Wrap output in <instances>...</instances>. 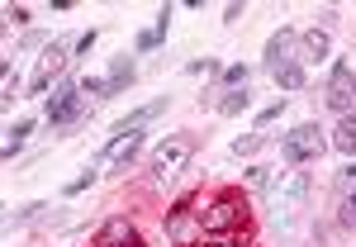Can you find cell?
Returning <instances> with one entry per match:
<instances>
[{
	"label": "cell",
	"mask_w": 356,
	"mask_h": 247,
	"mask_svg": "<svg viewBox=\"0 0 356 247\" xmlns=\"http://www.w3.org/2000/svg\"><path fill=\"white\" fill-rule=\"evenodd\" d=\"M124 247H143V243H124Z\"/></svg>",
	"instance_id": "cell-33"
},
{
	"label": "cell",
	"mask_w": 356,
	"mask_h": 247,
	"mask_svg": "<svg viewBox=\"0 0 356 247\" xmlns=\"http://www.w3.org/2000/svg\"><path fill=\"white\" fill-rule=\"evenodd\" d=\"M191 205H195L191 195H186V200H176V209H171V219H166V238H171L176 247H195L200 238H204V228L191 219Z\"/></svg>",
	"instance_id": "cell-9"
},
{
	"label": "cell",
	"mask_w": 356,
	"mask_h": 247,
	"mask_svg": "<svg viewBox=\"0 0 356 247\" xmlns=\"http://www.w3.org/2000/svg\"><path fill=\"white\" fill-rule=\"evenodd\" d=\"M323 105H328L337 119L356 114V67L352 62H332L328 86H323Z\"/></svg>",
	"instance_id": "cell-6"
},
{
	"label": "cell",
	"mask_w": 356,
	"mask_h": 247,
	"mask_svg": "<svg viewBox=\"0 0 356 247\" xmlns=\"http://www.w3.org/2000/svg\"><path fill=\"white\" fill-rule=\"evenodd\" d=\"M337 186H342V191H352V186H356V162H347V166H342V176H337Z\"/></svg>",
	"instance_id": "cell-31"
},
{
	"label": "cell",
	"mask_w": 356,
	"mask_h": 247,
	"mask_svg": "<svg viewBox=\"0 0 356 247\" xmlns=\"http://www.w3.org/2000/svg\"><path fill=\"white\" fill-rule=\"evenodd\" d=\"M33 134V119H19V124H15V129H10V138H5V143H15V148H24V138Z\"/></svg>",
	"instance_id": "cell-25"
},
{
	"label": "cell",
	"mask_w": 356,
	"mask_h": 247,
	"mask_svg": "<svg viewBox=\"0 0 356 247\" xmlns=\"http://www.w3.org/2000/svg\"><path fill=\"white\" fill-rule=\"evenodd\" d=\"M166 24H171V5H162V10H157V24H152V29H143V33H138V53H152V48H162V38H166Z\"/></svg>",
	"instance_id": "cell-14"
},
{
	"label": "cell",
	"mask_w": 356,
	"mask_h": 247,
	"mask_svg": "<svg viewBox=\"0 0 356 247\" xmlns=\"http://www.w3.org/2000/svg\"><path fill=\"white\" fill-rule=\"evenodd\" d=\"M200 228L209 233V238H233V233H243L247 228V200L238 191H223L204 214H200Z\"/></svg>",
	"instance_id": "cell-1"
},
{
	"label": "cell",
	"mask_w": 356,
	"mask_h": 247,
	"mask_svg": "<svg viewBox=\"0 0 356 247\" xmlns=\"http://www.w3.org/2000/svg\"><path fill=\"white\" fill-rule=\"evenodd\" d=\"M247 105H252V100H247V90H228V95L219 100V114H243Z\"/></svg>",
	"instance_id": "cell-21"
},
{
	"label": "cell",
	"mask_w": 356,
	"mask_h": 247,
	"mask_svg": "<svg viewBox=\"0 0 356 247\" xmlns=\"http://www.w3.org/2000/svg\"><path fill=\"white\" fill-rule=\"evenodd\" d=\"M323 148H328V138L318 124H295L290 134H280V157L290 166H304V162H318L323 157Z\"/></svg>",
	"instance_id": "cell-4"
},
{
	"label": "cell",
	"mask_w": 356,
	"mask_h": 247,
	"mask_svg": "<svg viewBox=\"0 0 356 247\" xmlns=\"http://www.w3.org/2000/svg\"><path fill=\"white\" fill-rule=\"evenodd\" d=\"M328 148H337L342 157H356V114H347V119H337V129H332Z\"/></svg>",
	"instance_id": "cell-13"
},
{
	"label": "cell",
	"mask_w": 356,
	"mask_h": 247,
	"mask_svg": "<svg viewBox=\"0 0 356 247\" xmlns=\"http://www.w3.org/2000/svg\"><path fill=\"white\" fill-rule=\"evenodd\" d=\"M124 243H138V228L129 219H110L95 233V247H124Z\"/></svg>",
	"instance_id": "cell-12"
},
{
	"label": "cell",
	"mask_w": 356,
	"mask_h": 247,
	"mask_svg": "<svg viewBox=\"0 0 356 247\" xmlns=\"http://www.w3.org/2000/svg\"><path fill=\"white\" fill-rule=\"evenodd\" d=\"M134 57L124 53V57H114V67H110V100L114 95H124V90H129V86H134Z\"/></svg>",
	"instance_id": "cell-15"
},
{
	"label": "cell",
	"mask_w": 356,
	"mask_h": 247,
	"mask_svg": "<svg viewBox=\"0 0 356 247\" xmlns=\"http://www.w3.org/2000/svg\"><path fill=\"white\" fill-rule=\"evenodd\" d=\"M337 219L347 223V228H356V186H352V191H342V205H337Z\"/></svg>",
	"instance_id": "cell-22"
},
{
	"label": "cell",
	"mask_w": 356,
	"mask_h": 247,
	"mask_svg": "<svg viewBox=\"0 0 356 247\" xmlns=\"http://www.w3.org/2000/svg\"><path fill=\"white\" fill-rule=\"evenodd\" d=\"M186 72H191V77H214V72H223V67L214 62V57H204V62H191Z\"/></svg>",
	"instance_id": "cell-26"
},
{
	"label": "cell",
	"mask_w": 356,
	"mask_h": 247,
	"mask_svg": "<svg viewBox=\"0 0 356 247\" xmlns=\"http://www.w3.org/2000/svg\"><path fill=\"white\" fill-rule=\"evenodd\" d=\"M300 33H295V29H275L271 38H266V53H261V67H266V72H280V67H290V62H300Z\"/></svg>",
	"instance_id": "cell-8"
},
{
	"label": "cell",
	"mask_w": 356,
	"mask_h": 247,
	"mask_svg": "<svg viewBox=\"0 0 356 247\" xmlns=\"http://www.w3.org/2000/svg\"><path fill=\"white\" fill-rule=\"evenodd\" d=\"M191 152H195L191 138H171V143H162V148L152 152V181H157V186L176 181V176L186 171V162H191Z\"/></svg>",
	"instance_id": "cell-7"
},
{
	"label": "cell",
	"mask_w": 356,
	"mask_h": 247,
	"mask_svg": "<svg viewBox=\"0 0 356 247\" xmlns=\"http://www.w3.org/2000/svg\"><path fill=\"white\" fill-rule=\"evenodd\" d=\"M304 200H309V171H280L271 181V191H266V205H271V219L285 228L290 214L300 209Z\"/></svg>",
	"instance_id": "cell-2"
},
{
	"label": "cell",
	"mask_w": 356,
	"mask_h": 247,
	"mask_svg": "<svg viewBox=\"0 0 356 247\" xmlns=\"http://www.w3.org/2000/svg\"><path fill=\"white\" fill-rule=\"evenodd\" d=\"M138 148H143V129H119L114 124L110 143L100 148V157H95V171H110V176H119V171H129V162L138 157Z\"/></svg>",
	"instance_id": "cell-5"
},
{
	"label": "cell",
	"mask_w": 356,
	"mask_h": 247,
	"mask_svg": "<svg viewBox=\"0 0 356 247\" xmlns=\"http://www.w3.org/2000/svg\"><path fill=\"white\" fill-rule=\"evenodd\" d=\"M95 38H100V33H95V29H86L81 38L72 43V53H76V57H86V53H90V48H95Z\"/></svg>",
	"instance_id": "cell-27"
},
{
	"label": "cell",
	"mask_w": 356,
	"mask_h": 247,
	"mask_svg": "<svg viewBox=\"0 0 356 247\" xmlns=\"http://www.w3.org/2000/svg\"><path fill=\"white\" fill-rule=\"evenodd\" d=\"M238 19H243V5H238V0H233V5H223V24H238Z\"/></svg>",
	"instance_id": "cell-32"
},
{
	"label": "cell",
	"mask_w": 356,
	"mask_h": 247,
	"mask_svg": "<svg viewBox=\"0 0 356 247\" xmlns=\"http://www.w3.org/2000/svg\"><path fill=\"white\" fill-rule=\"evenodd\" d=\"M271 181H275L271 166H252V171H247V186H252V191H271Z\"/></svg>",
	"instance_id": "cell-24"
},
{
	"label": "cell",
	"mask_w": 356,
	"mask_h": 247,
	"mask_svg": "<svg viewBox=\"0 0 356 247\" xmlns=\"http://www.w3.org/2000/svg\"><path fill=\"white\" fill-rule=\"evenodd\" d=\"M280 110H285V100H275V105H266V110L257 114V129H266V124H275V119H280Z\"/></svg>",
	"instance_id": "cell-28"
},
{
	"label": "cell",
	"mask_w": 356,
	"mask_h": 247,
	"mask_svg": "<svg viewBox=\"0 0 356 247\" xmlns=\"http://www.w3.org/2000/svg\"><path fill=\"white\" fill-rule=\"evenodd\" d=\"M86 119H90V105L76 90V81H57V90L48 95V124L53 129H81Z\"/></svg>",
	"instance_id": "cell-3"
},
{
	"label": "cell",
	"mask_w": 356,
	"mask_h": 247,
	"mask_svg": "<svg viewBox=\"0 0 356 247\" xmlns=\"http://www.w3.org/2000/svg\"><path fill=\"white\" fill-rule=\"evenodd\" d=\"M328 53H332L328 29H309V33H300V62H323Z\"/></svg>",
	"instance_id": "cell-11"
},
{
	"label": "cell",
	"mask_w": 356,
	"mask_h": 247,
	"mask_svg": "<svg viewBox=\"0 0 356 247\" xmlns=\"http://www.w3.org/2000/svg\"><path fill=\"white\" fill-rule=\"evenodd\" d=\"M76 90L81 95H95V100H110V77H81Z\"/></svg>",
	"instance_id": "cell-19"
},
{
	"label": "cell",
	"mask_w": 356,
	"mask_h": 247,
	"mask_svg": "<svg viewBox=\"0 0 356 247\" xmlns=\"http://www.w3.org/2000/svg\"><path fill=\"white\" fill-rule=\"evenodd\" d=\"M62 62H67V48H62V43H48V48H43V57H38V67H33V77L24 81L29 95H43V90L53 86V77L62 72Z\"/></svg>",
	"instance_id": "cell-10"
},
{
	"label": "cell",
	"mask_w": 356,
	"mask_h": 247,
	"mask_svg": "<svg viewBox=\"0 0 356 247\" xmlns=\"http://www.w3.org/2000/svg\"><path fill=\"white\" fill-rule=\"evenodd\" d=\"M5 19H10V24H29V10L24 5H5Z\"/></svg>",
	"instance_id": "cell-30"
},
{
	"label": "cell",
	"mask_w": 356,
	"mask_h": 247,
	"mask_svg": "<svg viewBox=\"0 0 356 247\" xmlns=\"http://www.w3.org/2000/svg\"><path fill=\"white\" fill-rule=\"evenodd\" d=\"M90 181H95V166H90V171H81V176H76V181H72V186H67L62 195H81L86 186H90Z\"/></svg>",
	"instance_id": "cell-29"
},
{
	"label": "cell",
	"mask_w": 356,
	"mask_h": 247,
	"mask_svg": "<svg viewBox=\"0 0 356 247\" xmlns=\"http://www.w3.org/2000/svg\"><path fill=\"white\" fill-rule=\"evenodd\" d=\"M257 148H266V134H261V129L247 134V138H233V157H252Z\"/></svg>",
	"instance_id": "cell-20"
},
{
	"label": "cell",
	"mask_w": 356,
	"mask_h": 247,
	"mask_svg": "<svg viewBox=\"0 0 356 247\" xmlns=\"http://www.w3.org/2000/svg\"><path fill=\"white\" fill-rule=\"evenodd\" d=\"M162 110H166V95H157L152 105H143V110H134L129 119H119V129H147V124H152Z\"/></svg>",
	"instance_id": "cell-16"
},
{
	"label": "cell",
	"mask_w": 356,
	"mask_h": 247,
	"mask_svg": "<svg viewBox=\"0 0 356 247\" xmlns=\"http://www.w3.org/2000/svg\"><path fill=\"white\" fill-rule=\"evenodd\" d=\"M275 86H280V90H304V86H309V77H304V62L280 67V72H275Z\"/></svg>",
	"instance_id": "cell-17"
},
{
	"label": "cell",
	"mask_w": 356,
	"mask_h": 247,
	"mask_svg": "<svg viewBox=\"0 0 356 247\" xmlns=\"http://www.w3.org/2000/svg\"><path fill=\"white\" fill-rule=\"evenodd\" d=\"M43 209H48V205H38V200H33V205H19V209H10V214H5V228H19V223L43 219Z\"/></svg>",
	"instance_id": "cell-18"
},
{
	"label": "cell",
	"mask_w": 356,
	"mask_h": 247,
	"mask_svg": "<svg viewBox=\"0 0 356 247\" xmlns=\"http://www.w3.org/2000/svg\"><path fill=\"white\" fill-rule=\"evenodd\" d=\"M223 81H228V90H247V81H252V67H223Z\"/></svg>",
	"instance_id": "cell-23"
}]
</instances>
